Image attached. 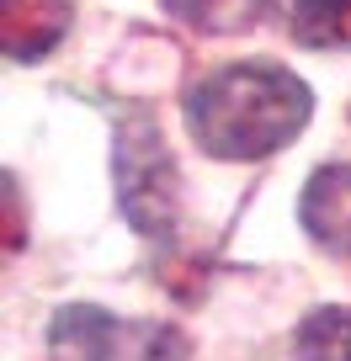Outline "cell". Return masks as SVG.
I'll list each match as a JSON object with an SVG mask.
<instances>
[{"instance_id":"6da1fadb","label":"cell","mask_w":351,"mask_h":361,"mask_svg":"<svg viewBox=\"0 0 351 361\" xmlns=\"http://www.w3.org/2000/svg\"><path fill=\"white\" fill-rule=\"evenodd\" d=\"M309 85L282 64H224L186 96V128L213 159H266L309 123Z\"/></svg>"},{"instance_id":"7a4b0ae2","label":"cell","mask_w":351,"mask_h":361,"mask_svg":"<svg viewBox=\"0 0 351 361\" xmlns=\"http://www.w3.org/2000/svg\"><path fill=\"white\" fill-rule=\"evenodd\" d=\"M54 361H186V335L160 319H117L96 303H69L48 324Z\"/></svg>"},{"instance_id":"3957f363","label":"cell","mask_w":351,"mask_h":361,"mask_svg":"<svg viewBox=\"0 0 351 361\" xmlns=\"http://www.w3.org/2000/svg\"><path fill=\"white\" fill-rule=\"evenodd\" d=\"M117 197L138 234L160 239L176 224V159L149 117H128L117 128Z\"/></svg>"},{"instance_id":"277c9868","label":"cell","mask_w":351,"mask_h":361,"mask_svg":"<svg viewBox=\"0 0 351 361\" xmlns=\"http://www.w3.org/2000/svg\"><path fill=\"white\" fill-rule=\"evenodd\" d=\"M309 239L330 255H351V165H325L309 176L298 202Z\"/></svg>"},{"instance_id":"5b68a950","label":"cell","mask_w":351,"mask_h":361,"mask_svg":"<svg viewBox=\"0 0 351 361\" xmlns=\"http://www.w3.org/2000/svg\"><path fill=\"white\" fill-rule=\"evenodd\" d=\"M64 32H69V0H6L0 6V48L16 64L43 59Z\"/></svg>"},{"instance_id":"8992f818","label":"cell","mask_w":351,"mask_h":361,"mask_svg":"<svg viewBox=\"0 0 351 361\" xmlns=\"http://www.w3.org/2000/svg\"><path fill=\"white\" fill-rule=\"evenodd\" d=\"M176 22H186L203 37H229V32H250L261 16L272 11V0H160Z\"/></svg>"},{"instance_id":"52a82bcc","label":"cell","mask_w":351,"mask_h":361,"mask_svg":"<svg viewBox=\"0 0 351 361\" xmlns=\"http://www.w3.org/2000/svg\"><path fill=\"white\" fill-rule=\"evenodd\" d=\"M298 361H351V308H314L293 335Z\"/></svg>"},{"instance_id":"ba28073f","label":"cell","mask_w":351,"mask_h":361,"mask_svg":"<svg viewBox=\"0 0 351 361\" xmlns=\"http://www.w3.org/2000/svg\"><path fill=\"white\" fill-rule=\"evenodd\" d=\"M287 22L304 48H351V0H293Z\"/></svg>"},{"instance_id":"9c48e42d","label":"cell","mask_w":351,"mask_h":361,"mask_svg":"<svg viewBox=\"0 0 351 361\" xmlns=\"http://www.w3.org/2000/svg\"><path fill=\"white\" fill-rule=\"evenodd\" d=\"M6 250H22V213H16V180H6Z\"/></svg>"}]
</instances>
